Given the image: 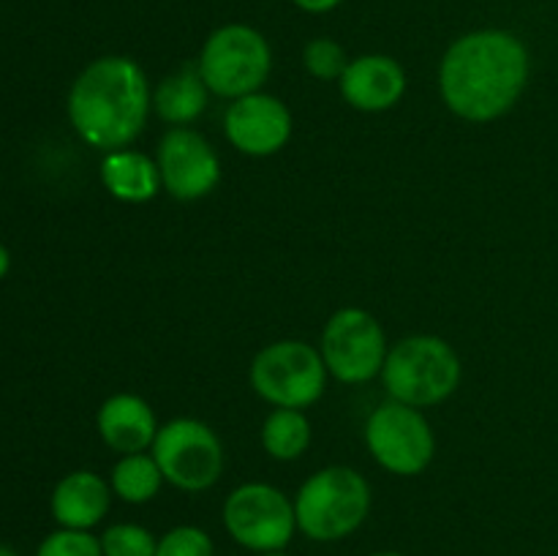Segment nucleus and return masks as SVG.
<instances>
[{"label":"nucleus","mask_w":558,"mask_h":556,"mask_svg":"<svg viewBox=\"0 0 558 556\" xmlns=\"http://www.w3.org/2000/svg\"><path fill=\"white\" fill-rule=\"evenodd\" d=\"M256 556H287L283 551H270V554H256Z\"/></svg>","instance_id":"28"},{"label":"nucleus","mask_w":558,"mask_h":556,"mask_svg":"<svg viewBox=\"0 0 558 556\" xmlns=\"http://www.w3.org/2000/svg\"><path fill=\"white\" fill-rule=\"evenodd\" d=\"M36 556H104L101 540L82 529H54L41 540Z\"/></svg>","instance_id":"23"},{"label":"nucleus","mask_w":558,"mask_h":556,"mask_svg":"<svg viewBox=\"0 0 558 556\" xmlns=\"http://www.w3.org/2000/svg\"><path fill=\"white\" fill-rule=\"evenodd\" d=\"M163 483L167 480H163L161 467L156 463L153 452L120 456V461L112 467V474H109L112 494L129 505H145V501L156 499Z\"/></svg>","instance_id":"18"},{"label":"nucleus","mask_w":558,"mask_h":556,"mask_svg":"<svg viewBox=\"0 0 558 556\" xmlns=\"http://www.w3.org/2000/svg\"><path fill=\"white\" fill-rule=\"evenodd\" d=\"M0 556H20V554H16V551L11 548V545H3V543H0Z\"/></svg>","instance_id":"26"},{"label":"nucleus","mask_w":558,"mask_h":556,"mask_svg":"<svg viewBox=\"0 0 558 556\" xmlns=\"http://www.w3.org/2000/svg\"><path fill=\"white\" fill-rule=\"evenodd\" d=\"M96 428L109 450L131 456L150 450L161 425L145 398L134 392H114L98 409Z\"/></svg>","instance_id":"14"},{"label":"nucleus","mask_w":558,"mask_h":556,"mask_svg":"<svg viewBox=\"0 0 558 556\" xmlns=\"http://www.w3.org/2000/svg\"><path fill=\"white\" fill-rule=\"evenodd\" d=\"M161 474L174 488L199 494L223 472V445L216 431L196 418H174L158 428L150 447Z\"/></svg>","instance_id":"7"},{"label":"nucleus","mask_w":558,"mask_h":556,"mask_svg":"<svg viewBox=\"0 0 558 556\" xmlns=\"http://www.w3.org/2000/svg\"><path fill=\"white\" fill-rule=\"evenodd\" d=\"M104 556H156L158 540L150 529L140 523H112L104 529L101 537Z\"/></svg>","instance_id":"21"},{"label":"nucleus","mask_w":558,"mask_h":556,"mask_svg":"<svg viewBox=\"0 0 558 556\" xmlns=\"http://www.w3.org/2000/svg\"><path fill=\"white\" fill-rule=\"evenodd\" d=\"M9 267H11V254H9V249H5V245L0 243V278H5Z\"/></svg>","instance_id":"25"},{"label":"nucleus","mask_w":558,"mask_h":556,"mask_svg":"<svg viewBox=\"0 0 558 556\" xmlns=\"http://www.w3.org/2000/svg\"><path fill=\"white\" fill-rule=\"evenodd\" d=\"M303 65L311 76H316V80L338 82L349 65L347 49H343L341 41H336V38L330 36L311 38L303 47Z\"/></svg>","instance_id":"20"},{"label":"nucleus","mask_w":558,"mask_h":556,"mask_svg":"<svg viewBox=\"0 0 558 556\" xmlns=\"http://www.w3.org/2000/svg\"><path fill=\"white\" fill-rule=\"evenodd\" d=\"M161 185L174 200L194 202L216 191L221 161L210 142L189 125H174L158 142L156 153Z\"/></svg>","instance_id":"11"},{"label":"nucleus","mask_w":558,"mask_h":556,"mask_svg":"<svg viewBox=\"0 0 558 556\" xmlns=\"http://www.w3.org/2000/svg\"><path fill=\"white\" fill-rule=\"evenodd\" d=\"M311 445V423L303 409L276 407L262 423V447L276 461H294Z\"/></svg>","instance_id":"19"},{"label":"nucleus","mask_w":558,"mask_h":556,"mask_svg":"<svg viewBox=\"0 0 558 556\" xmlns=\"http://www.w3.org/2000/svg\"><path fill=\"white\" fill-rule=\"evenodd\" d=\"M343 101L360 112H387L407 93V71L390 55H360L338 80Z\"/></svg>","instance_id":"13"},{"label":"nucleus","mask_w":558,"mask_h":556,"mask_svg":"<svg viewBox=\"0 0 558 556\" xmlns=\"http://www.w3.org/2000/svg\"><path fill=\"white\" fill-rule=\"evenodd\" d=\"M156 556H216V545L205 529L183 523L158 537Z\"/></svg>","instance_id":"22"},{"label":"nucleus","mask_w":558,"mask_h":556,"mask_svg":"<svg viewBox=\"0 0 558 556\" xmlns=\"http://www.w3.org/2000/svg\"><path fill=\"white\" fill-rule=\"evenodd\" d=\"M223 527L254 554L283 551L298 532L294 501L270 483H243L223 501Z\"/></svg>","instance_id":"9"},{"label":"nucleus","mask_w":558,"mask_h":556,"mask_svg":"<svg viewBox=\"0 0 558 556\" xmlns=\"http://www.w3.org/2000/svg\"><path fill=\"white\" fill-rule=\"evenodd\" d=\"M319 352L327 371L343 385H363L381 374L390 347L385 327L365 309H338L322 330Z\"/></svg>","instance_id":"10"},{"label":"nucleus","mask_w":558,"mask_h":556,"mask_svg":"<svg viewBox=\"0 0 558 556\" xmlns=\"http://www.w3.org/2000/svg\"><path fill=\"white\" fill-rule=\"evenodd\" d=\"M365 445L374 461L398 478L423 474L436 456V436L428 418L417 407L392 398L371 412Z\"/></svg>","instance_id":"8"},{"label":"nucleus","mask_w":558,"mask_h":556,"mask_svg":"<svg viewBox=\"0 0 558 556\" xmlns=\"http://www.w3.org/2000/svg\"><path fill=\"white\" fill-rule=\"evenodd\" d=\"M461 358L439 336H409L387 352L381 382L392 401L409 407H436L461 385Z\"/></svg>","instance_id":"4"},{"label":"nucleus","mask_w":558,"mask_h":556,"mask_svg":"<svg viewBox=\"0 0 558 556\" xmlns=\"http://www.w3.org/2000/svg\"><path fill=\"white\" fill-rule=\"evenodd\" d=\"M371 485L357 469L325 467L311 474L294 496L298 529L316 543H336L365 523Z\"/></svg>","instance_id":"3"},{"label":"nucleus","mask_w":558,"mask_h":556,"mask_svg":"<svg viewBox=\"0 0 558 556\" xmlns=\"http://www.w3.org/2000/svg\"><path fill=\"white\" fill-rule=\"evenodd\" d=\"M327 374L330 371L319 349L298 338H287L256 352L248 379L256 396L272 407L305 409L325 396Z\"/></svg>","instance_id":"6"},{"label":"nucleus","mask_w":558,"mask_h":556,"mask_svg":"<svg viewBox=\"0 0 558 556\" xmlns=\"http://www.w3.org/2000/svg\"><path fill=\"white\" fill-rule=\"evenodd\" d=\"M292 112L270 93H248L234 98L223 114V134L243 156H276L292 136Z\"/></svg>","instance_id":"12"},{"label":"nucleus","mask_w":558,"mask_h":556,"mask_svg":"<svg viewBox=\"0 0 558 556\" xmlns=\"http://www.w3.org/2000/svg\"><path fill=\"white\" fill-rule=\"evenodd\" d=\"M210 101V87L202 80L196 65H183L174 74L163 76L153 90V109L163 123L189 125L199 118Z\"/></svg>","instance_id":"17"},{"label":"nucleus","mask_w":558,"mask_h":556,"mask_svg":"<svg viewBox=\"0 0 558 556\" xmlns=\"http://www.w3.org/2000/svg\"><path fill=\"white\" fill-rule=\"evenodd\" d=\"M202 80L221 98H243L259 93L272 71L270 41L245 22L216 27L202 44L196 60Z\"/></svg>","instance_id":"5"},{"label":"nucleus","mask_w":558,"mask_h":556,"mask_svg":"<svg viewBox=\"0 0 558 556\" xmlns=\"http://www.w3.org/2000/svg\"><path fill=\"white\" fill-rule=\"evenodd\" d=\"M153 90L145 69L125 55H104L80 71L69 90V120L98 150L129 147L145 131Z\"/></svg>","instance_id":"2"},{"label":"nucleus","mask_w":558,"mask_h":556,"mask_svg":"<svg viewBox=\"0 0 558 556\" xmlns=\"http://www.w3.org/2000/svg\"><path fill=\"white\" fill-rule=\"evenodd\" d=\"M371 556H403V554H396V551H376V554Z\"/></svg>","instance_id":"27"},{"label":"nucleus","mask_w":558,"mask_h":556,"mask_svg":"<svg viewBox=\"0 0 558 556\" xmlns=\"http://www.w3.org/2000/svg\"><path fill=\"white\" fill-rule=\"evenodd\" d=\"M292 3L305 14H327V11H336L343 0H292Z\"/></svg>","instance_id":"24"},{"label":"nucleus","mask_w":558,"mask_h":556,"mask_svg":"<svg viewBox=\"0 0 558 556\" xmlns=\"http://www.w3.org/2000/svg\"><path fill=\"white\" fill-rule=\"evenodd\" d=\"M112 496V485L101 474L90 472V469H76L58 480L52 499H49V510L60 529L90 532L107 518Z\"/></svg>","instance_id":"15"},{"label":"nucleus","mask_w":558,"mask_h":556,"mask_svg":"<svg viewBox=\"0 0 558 556\" xmlns=\"http://www.w3.org/2000/svg\"><path fill=\"white\" fill-rule=\"evenodd\" d=\"M101 183L114 200L125 205H145L156 200L158 191L163 189L156 158L142 150H131V147L109 150L104 156Z\"/></svg>","instance_id":"16"},{"label":"nucleus","mask_w":558,"mask_h":556,"mask_svg":"<svg viewBox=\"0 0 558 556\" xmlns=\"http://www.w3.org/2000/svg\"><path fill=\"white\" fill-rule=\"evenodd\" d=\"M532 76V55L521 36L505 27L463 33L439 63V90L447 109L469 123H490L510 112Z\"/></svg>","instance_id":"1"}]
</instances>
